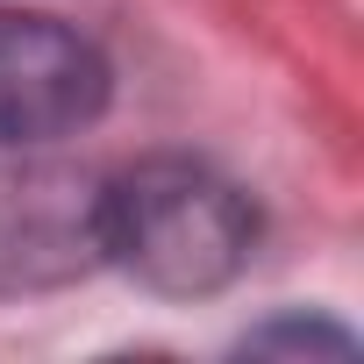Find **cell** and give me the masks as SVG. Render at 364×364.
<instances>
[{
	"instance_id": "cell-1",
	"label": "cell",
	"mask_w": 364,
	"mask_h": 364,
	"mask_svg": "<svg viewBox=\"0 0 364 364\" xmlns=\"http://www.w3.org/2000/svg\"><path fill=\"white\" fill-rule=\"evenodd\" d=\"M257 200L200 157H136L100 178V250L157 300H208L257 257Z\"/></svg>"
},
{
	"instance_id": "cell-2",
	"label": "cell",
	"mask_w": 364,
	"mask_h": 364,
	"mask_svg": "<svg viewBox=\"0 0 364 364\" xmlns=\"http://www.w3.org/2000/svg\"><path fill=\"white\" fill-rule=\"evenodd\" d=\"M100 264V171L36 150L0 157V300L79 286Z\"/></svg>"
},
{
	"instance_id": "cell-3",
	"label": "cell",
	"mask_w": 364,
	"mask_h": 364,
	"mask_svg": "<svg viewBox=\"0 0 364 364\" xmlns=\"http://www.w3.org/2000/svg\"><path fill=\"white\" fill-rule=\"evenodd\" d=\"M114 100L107 50L29 8H0V150H50L93 129Z\"/></svg>"
},
{
	"instance_id": "cell-4",
	"label": "cell",
	"mask_w": 364,
	"mask_h": 364,
	"mask_svg": "<svg viewBox=\"0 0 364 364\" xmlns=\"http://www.w3.org/2000/svg\"><path fill=\"white\" fill-rule=\"evenodd\" d=\"M236 350L243 357H357V336L343 321H328V314H272Z\"/></svg>"
}]
</instances>
